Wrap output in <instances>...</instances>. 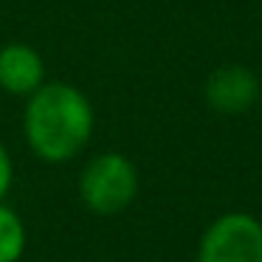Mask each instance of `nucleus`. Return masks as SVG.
<instances>
[{
    "label": "nucleus",
    "instance_id": "1",
    "mask_svg": "<svg viewBox=\"0 0 262 262\" xmlns=\"http://www.w3.org/2000/svg\"><path fill=\"white\" fill-rule=\"evenodd\" d=\"M23 130L31 152L46 164L79 155L93 133L91 99L68 82H42L29 96Z\"/></svg>",
    "mask_w": 262,
    "mask_h": 262
},
{
    "label": "nucleus",
    "instance_id": "2",
    "mask_svg": "<svg viewBox=\"0 0 262 262\" xmlns=\"http://www.w3.org/2000/svg\"><path fill=\"white\" fill-rule=\"evenodd\" d=\"M138 194V169L127 155L102 152L79 175V198L96 214H119Z\"/></svg>",
    "mask_w": 262,
    "mask_h": 262
},
{
    "label": "nucleus",
    "instance_id": "3",
    "mask_svg": "<svg viewBox=\"0 0 262 262\" xmlns=\"http://www.w3.org/2000/svg\"><path fill=\"white\" fill-rule=\"evenodd\" d=\"M198 262H262V223L245 211L220 214L200 237Z\"/></svg>",
    "mask_w": 262,
    "mask_h": 262
},
{
    "label": "nucleus",
    "instance_id": "4",
    "mask_svg": "<svg viewBox=\"0 0 262 262\" xmlns=\"http://www.w3.org/2000/svg\"><path fill=\"white\" fill-rule=\"evenodd\" d=\"M206 102L223 116H239L259 99V79L245 65H223L206 79Z\"/></svg>",
    "mask_w": 262,
    "mask_h": 262
},
{
    "label": "nucleus",
    "instance_id": "5",
    "mask_svg": "<svg viewBox=\"0 0 262 262\" xmlns=\"http://www.w3.org/2000/svg\"><path fill=\"white\" fill-rule=\"evenodd\" d=\"M46 82V62L31 46L9 42L0 48V88L12 96H31Z\"/></svg>",
    "mask_w": 262,
    "mask_h": 262
},
{
    "label": "nucleus",
    "instance_id": "6",
    "mask_svg": "<svg viewBox=\"0 0 262 262\" xmlns=\"http://www.w3.org/2000/svg\"><path fill=\"white\" fill-rule=\"evenodd\" d=\"M26 251V226L9 206L0 203V262H17Z\"/></svg>",
    "mask_w": 262,
    "mask_h": 262
},
{
    "label": "nucleus",
    "instance_id": "7",
    "mask_svg": "<svg viewBox=\"0 0 262 262\" xmlns=\"http://www.w3.org/2000/svg\"><path fill=\"white\" fill-rule=\"evenodd\" d=\"M9 186H12V158H9L6 147L0 144V200L6 198Z\"/></svg>",
    "mask_w": 262,
    "mask_h": 262
}]
</instances>
